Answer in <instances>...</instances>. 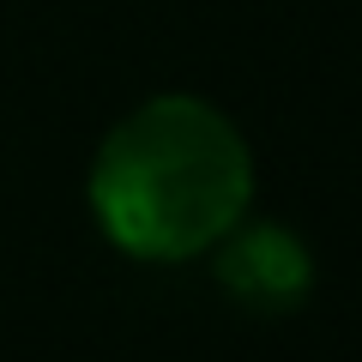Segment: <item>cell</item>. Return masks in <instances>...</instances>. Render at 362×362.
<instances>
[{"instance_id": "7a4b0ae2", "label": "cell", "mask_w": 362, "mask_h": 362, "mask_svg": "<svg viewBox=\"0 0 362 362\" xmlns=\"http://www.w3.org/2000/svg\"><path fill=\"white\" fill-rule=\"evenodd\" d=\"M211 254V278L247 314H296L314 296V254L284 223H230Z\"/></svg>"}, {"instance_id": "6da1fadb", "label": "cell", "mask_w": 362, "mask_h": 362, "mask_svg": "<svg viewBox=\"0 0 362 362\" xmlns=\"http://www.w3.org/2000/svg\"><path fill=\"white\" fill-rule=\"evenodd\" d=\"M90 218L127 259H199L254 199V151L206 97L163 90L115 121L90 157Z\"/></svg>"}]
</instances>
